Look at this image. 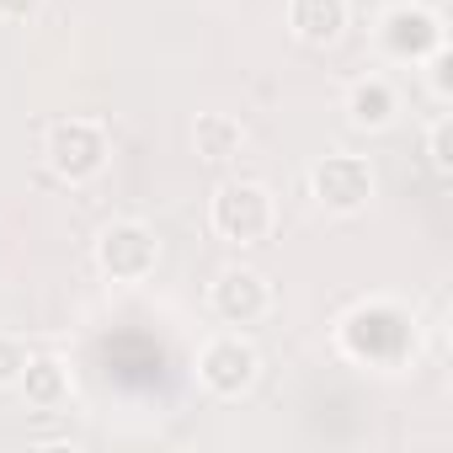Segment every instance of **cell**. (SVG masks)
Masks as SVG:
<instances>
[{
	"instance_id": "cell-12",
	"label": "cell",
	"mask_w": 453,
	"mask_h": 453,
	"mask_svg": "<svg viewBox=\"0 0 453 453\" xmlns=\"http://www.w3.org/2000/svg\"><path fill=\"white\" fill-rule=\"evenodd\" d=\"M17 389H22V400L33 411H59L70 400V368L59 357H49V352H33L22 379H17Z\"/></svg>"
},
{
	"instance_id": "cell-5",
	"label": "cell",
	"mask_w": 453,
	"mask_h": 453,
	"mask_svg": "<svg viewBox=\"0 0 453 453\" xmlns=\"http://www.w3.org/2000/svg\"><path fill=\"white\" fill-rule=\"evenodd\" d=\"M192 373H197V389L213 400H246L262 379V352L241 331H224V336H208L197 347Z\"/></svg>"
},
{
	"instance_id": "cell-3",
	"label": "cell",
	"mask_w": 453,
	"mask_h": 453,
	"mask_svg": "<svg viewBox=\"0 0 453 453\" xmlns=\"http://www.w3.org/2000/svg\"><path fill=\"white\" fill-rule=\"evenodd\" d=\"M373 49L389 65H426L437 49H448L442 12L426 6V0H395V6H384L379 22H373Z\"/></svg>"
},
{
	"instance_id": "cell-14",
	"label": "cell",
	"mask_w": 453,
	"mask_h": 453,
	"mask_svg": "<svg viewBox=\"0 0 453 453\" xmlns=\"http://www.w3.org/2000/svg\"><path fill=\"white\" fill-rule=\"evenodd\" d=\"M27 357H33V347H27L22 336H12V331H0V389H17V379H22Z\"/></svg>"
},
{
	"instance_id": "cell-8",
	"label": "cell",
	"mask_w": 453,
	"mask_h": 453,
	"mask_svg": "<svg viewBox=\"0 0 453 453\" xmlns=\"http://www.w3.org/2000/svg\"><path fill=\"white\" fill-rule=\"evenodd\" d=\"M208 310H213L224 326H257V320H267V310H273V283H267V273H257V267H246V262L219 267L213 283H208Z\"/></svg>"
},
{
	"instance_id": "cell-16",
	"label": "cell",
	"mask_w": 453,
	"mask_h": 453,
	"mask_svg": "<svg viewBox=\"0 0 453 453\" xmlns=\"http://www.w3.org/2000/svg\"><path fill=\"white\" fill-rule=\"evenodd\" d=\"M426 70H432V91L448 102V49H437V54L426 59Z\"/></svg>"
},
{
	"instance_id": "cell-9",
	"label": "cell",
	"mask_w": 453,
	"mask_h": 453,
	"mask_svg": "<svg viewBox=\"0 0 453 453\" xmlns=\"http://www.w3.org/2000/svg\"><path fill=\"white\" fill-rule=\"evenodd\" d=\"M342 112H347V128L357 134H384L395 128L400 118V86L389 75H357L347 91H342Z\"/></svg>"
},
{
	"instance_id": "cell-2",
	"label": "cell",
	"mask_w": 453,
	"mask_h": 453,
	"mask_svg": "<svg viewBox=\"0 0 453 453\" xmlns=\"http://www.w3.org/2000/svg\"><path fill=\"white\" fill-rule=\"evenodd\" d=\"M208 224H213V235L230 241V246H262L273 235V224H278L273 187L251 181V176L219 181L213 197H208Z\"/></svg>"
},
{
	"instance_id": "cell-11",
	"label": "cell",
	"mask_w": 453,
	"mask_h": 453,
	"mask_svg": "<svg viewBox=\"0 0 453 453\" xmlns=\"http://www.w3.org/2000/svg\"><path fill=\"white\" fill-rule=\"evenodd\" d=\"M192 150H197V160H208V165H230V160H241V150H246V123H241L235 112H197V123H192Z\"/></svg>"
},
{
	"instance_id": "cell-13",
	"label": "cell",
	"mask_w": 453,
	"mask_h": 453,
	"mask_svg": "<svg viewBox=\"0 0 453 453\" xmlns=\"http://www.w3.org/2000/svg\"><path fill=\"white\" fill-rule=\"evenodd\" d=\"M448 134H453V118H448V112H437V118L426 123V165H432L437 176H448V171H453V150H448Z\"/></svg>"
},
{
	"instance_id": "cell-7",
	"label": "cell",
	"mask_w": 453,
	"mask_h": 453,
	"mask_svg": "<svg viewBox=\"0 0 453 453\" xmlns=\"http://www.w3.org/2000/svg\"><path fill=\"white\" fill-rule=\"evenodd\" d=\"M315 208H326L331 219H357L368 203H373V165L363 155H347V150H331L310 165L304 176Z\"/></svg>"
},
{
	"instance_id": "cell-15",
	"label": "cell",
	"mask_w": 453,
	"mask_h": 453,
	"mask_svg": "<svg viewBox=\"0 0 453 453\" xmlns=\"http://www.w3.org/2000/svg\"><path fill=\"white\" fill-rule=\"evenodd\" d=\"M43 6H49V0H0V22L22 27V22H33V17H38Z\"/></svg>"
},
{
	"instance_id": "cell-4",
	"label": "cell",
	"mask_w": 453,
	"mask_h": 453,
	"mask_svg": "<svg viewBox=\"0 0 453 453\" xmlns=\"http://www.w3.org/2000/svg\"><path fill=\"white\" fill-rule=\"evenodd\" d=\"M107 155H112V139L96 118H59L49 134H43V165L65 181V187H86L107 171Z\"/></svg>"
},
{
	"instance_id": "cell-10",
	"label": "cell",
	"mask_w": 453,
	"mask_h": 453,
	"mask_svg": "<svg viewBox=\"0 0 453 453\" xmlns=\"http://www.w3.org/2000/svg\"><path fill=\"white\" fill-rule=\"evenodd\" d=\"M347 27H352L347 0H288V33L304 49H331L347 38Z\"/></svg>"
},
{
	"instance_id": "cell-1",
	"label": "cell",
	"mask_w": 453,
	"mask_h": 453,
	"mask_svg": "<svg viewBox=\"0 0 453 453\" xmlns=\"http://www.w3.org/2000/svg\"><path fill=\"white\" fill-rule=\"evenodd\" d=\"M336 352L357 368H405L416 352V315L395 299H363L336 320Z\"/></svg>"
},
{
	"instance_id": "cell-6",
	"label": "cell",
	"mask_w": 453,
	"mask_h": 453,
	"mask_svg": "<svg viewBox=\"0 0 453 453\" xmlns=\"http://www.w3.org/2000/svg\"><path fill=\"white\" fill-rule=\"evenodd\" d=\"M91 257H96V273L107 283L134 288V283H144L160 267V241H155V230H150L144 219H112V224L96 230Z\"/></svg>"
}]
</instances>
